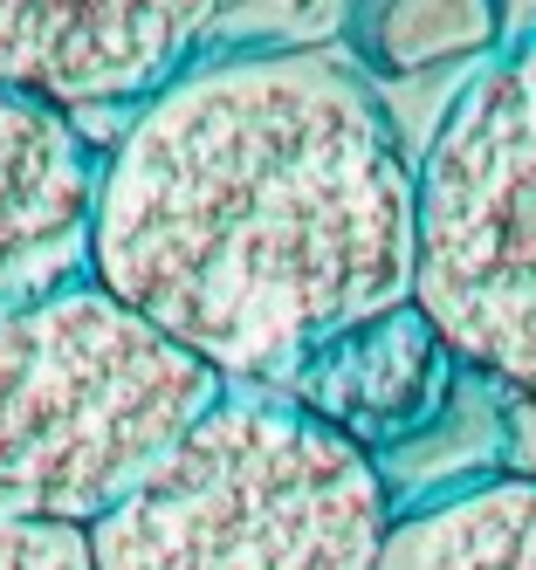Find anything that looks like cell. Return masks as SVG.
Listing matches in <instances>:
<instances>
[{
  "instance_id": "6da1fadb",
  "label": "cell",
  "mask_w": 536,
  "mask_h": 570,
  "mask_svg": "<svg viewBox=\"0 0 536 570\" xmlns=\"http://www.w3.org/2000/svg\"><path fill=\"white\" fill-rule=\"evenodd\" d=\"M420 166L338 56L275 49L173 76L104 151L90 282L227 385L412 303Z\"/></svg>"
},
{
  "instance_id": "7a4b0ae2",
  "label": "cell",
  "mask_w": 536,
  "mask_h": 570,
  "mask_svg": "<svg viewBox=\"0 0 536 570\" xmlns=\"http://www.w3.org/2000/svg\"><path fill=\"white\" fill-rule=\"evenodd\" d=\"M90 537L97 570H379V461L289 399L227 385Z\"/></svg>"
},
{
  "instance_id": "3957f363",
  "label": "cell",
  "mask_w": 536,
  "mask_h": 570,
  "mask_svg": "<svg viewBox=\"0 0 536 570\" xmlns=\"http://www.w3.org/2000/svg\"><path fill=\"white\" fill-rule=\"evenodd\" d=\"M221 392L214 364L104 282L0 309V495L41 522L97 529Z\"/></svg>"
},
{
  "instance_id": "277c9868",
  "label": "cell",
  "mask_w": 536,
  "mask_h": 570,
  "mask_svg": "<svg viewBox=\"0 0 536 570\" xmlns=\"http://www.w3.org/2000/svg\"><path fill=\"white\" fill-rule=\"evenodd\" d=\"M412 309L468 372L536 399V35L495 49L433 125Z\"/></svg>"
},
{
  "instance_id": "5b68a950",
  "label": "cell",
  "mask_w": 536,
  "mask_h": 570,
  "mask_svg": "<svg viewBox=\"0 0 536 570\" xmlns=\"http://www.w3.org/2000/svg\"><path fill=\"white\" fill-rule=\"evenodd\" d=\"M221 0H0V90L76 110H145Z\"/></svg>"
},
{
  "instance_id": "8992f818",
  "label": "cell",
  "mask_w": 536,
  "mask_h": 570,
  "mask_svg": "<svg viewBox=\"0 0 536 570\" xmlns=\"http://www.w3.org/2000/svg\"><path fill=\"white\" fill-rule=\"evenodd\" d=\"M104 158L76 117L0 90V309L90 282Z\"/></svg>"
},
{
  "instance_id": "52a82bcc",
  "label": "cell",
  "mask_w": 536,
  "mask_h": 570,
  "mask_svg": "<svg viewBox=\"0 0 536 570\" xmlns=\"http://www.w3.org/2000/svg\"><path fill=\"white\" fill-rule=\"evenodd\" d=\"M454 379H461V357L440 344V331L420 309L399 303L358 323V331L330 337L323 351H310L275 385V399H289L296 413H310L316 426H330L358 454L379 461L440 426Z\"/></svg>"
},
{
  "instance_id": "ba28073f",
  "label": "cell",
  "mask_w": 536,
  "mask_h": 570,
  "mask_svg": "<svg viewBox=\"0 0 536 570\" xmlns=\"http://www.w3.org/2000/svg\"><path fill=\"white\" fill-rule=\"evenodd\" d=\"M379 570H536V474H488L392 515Z\"/></svg>"
},
{
  "instance_id": "9c48e42d",
  "label": "cell",
  "mask_w": 536,
  "mask_h": 570,
  "mask_svg": "<svg viewBox=\"0 0 536 570\" xmlns=\"http://www.w3.org/2000/svg\"><path fill=\"white\" fill-rule=\"evenodd\" d=\"M351 49L386 76H420L454 56L503 49V0H351Z\"/></svg>"
},
{
  "instance_id": "30bf717a",
  "label": "cell",
  "mask_w": 536,
  "mask_h": 570,
  "mask_svg": "<svg viewBox=\"0 0 536 570\" xmlns=\"http://www.w3.org/2000/svg\"><path fill=\"white\" fill-rule=\"evenodd\" d=\"M0 570H97L90 537L62 522H41L0 495Z\"/></svg>"
}]
</instances>
